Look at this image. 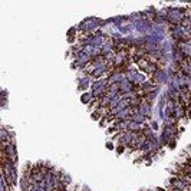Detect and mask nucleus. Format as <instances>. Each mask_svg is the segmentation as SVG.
<instances>
[{
	"instance_id": "20e7f679",
	"label": "nucleus",
	"mask_w": 191,
	"mask_h": 191,
	"mask_svg": "<svg viewBox=\"0 0 191 191\" xmlns=\"http://www.w3.org/2000/svg\"><path fill=\"white\" fill-rule=\"evenodd\" d=\"M60 181H62V183H63V184H65L66 187H69V186H71V181H72V180H71V177H69L68 174L62 172V175H60Z\"/></svg>"
},
{
	"instance_id": "423d86ee",
	"label": "nucleus",
	"mask_w": 191,
	"mask_h": 191,
	"mask_svg": "<svg viewBox=\"0 0 191 191\" xmlns=\"http://www.w3.org/2000/svg\"><path fill=\"white\" fill-rule=\"evenodd\" d=\"M151 129H153V131H157V129H158V124H157L155 121H151Z\"/></svg>"
},
{
	"instance_id": "1a4fd4ad",
	"label": "nucleus",
	"mask_w": 191,
	"mask_h": 191,
	"mask_svg": "<svg viewBox=\"0 0 191 191\" xmlns=\"http://www.w3.org/2000/svg\"><path fill=\"white\" fill-rule=\"evenodd\" d=\"M187 114H188V115H187V118H188V119H191V109L188 111V112H187Z\"/></svg>"
},
{
	"instance_id": "7ed1b4c3",
	"label": "nucleus",
	"mask_w": 191,
	"mask_h": 191,
	"mask_svg": "<svg viewBox=\"0 0 191 191\" xmlns=\"http://www.w3.org/2000/svg\"><path fill=\"white\" fill-rule=\"evenodd\" d=\"M80 101H82L83 104H91V102L93 101V96H92L91 92H83V93L80 95Z\"/></svg>"
},
{
	"instance_id": "6e6552de",
	"label": "nucleus",
	"mask_w": 191,
	"mask_h": 191,
	"mask_svg": "<svg viewBox=\"0 0 191 191\" xmlns=\"http://www.w3.org/2000/svg\"><path fill=\"white\" fill-rule=\"evenodd\" d=\"M106 148H109V150H114L115 147H114V144H112V142H106Z\"/></svg>"
},
{
	"instance_id": "f03ea898",
	"label": "nucleus",
	"mask_w": 191,
	"mask_h": 191,
	"mask_svg": "<svg viewBox=\"0 0 191 191\" xmlns=\"http://www.w3.org/2000/svg\"><path fill=\"white\" fill-rule=\"evenodd\" d=\"M131 121H135V122H138V124H145V122H147V118L141 114V112H137V114H134L131 116Z\"/></svg>"
},
{
	"instance_id": "39448f33",
	"label": "nucleus",
	"mask_w": 191,
	"mask_h": 191,
	"mask_svg": "<svg viewBox=\"0 0 191 191\" xmlns=\"http://www.w3.org/2000/svg\"><path fill=\"white\" fill-rule=\"evenodd\" d=\"M115 150H116V154H119V155H121V154H124L125 151H126V147H124V145H119V144H118V147H116Z\"/></svg>"
},
{
	"instance_id": "f257e3e1",
	"label": "nucleus",
	"mask_w": 191,
	"mask_h": 191,
	"mask_svg": "<svg viewBox=\"0 0 191 191\" xmlns=\"http://www.w3.org/2000/svg\"><path fill=\"white\" fill-rule=\"evenodd\" d=\"M139 112L144 115L145 118H151V114H153V104L144 101L141 104V106H139Z\"/></svg>"
},
{
	"instance_id": "0eeeda50",
	"label": "nucleus",
	"mask_w": 191,
	"mask_h": 191,
	"mask_svg": "<svg viewBox=\"0 0 191 191\" xmlns=\"http://www.w3.org/2000/svg\"><path fill=\"white\" fill-rule=\"evenodd\" d=\"M168 147H170V148H174V147H175V141H172V139H171V141L168 142Z\"/></svg>"
}]
</instances>
